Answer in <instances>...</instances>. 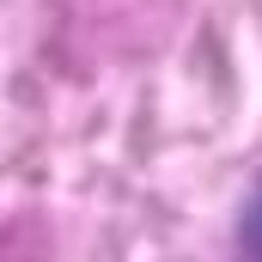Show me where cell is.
I'll return each mask as SVG.
<instances>
[{
  "mask_svg": "<svg viewBox=\"0 0 262 262\" xmlns=\"http://www.w3.org/2000/svg\"><path fill=\"white\" fill-rule=\"evenodd\" d=\"M238 244H244V250H256V256H262V195L250 201V213H244V226H238Z\"/></svg>",
  "mask_w": 262,
  "mask_h": 262,
  "instance_id": "6da1fadb",
  "label": "cell"
}]
</instances>
